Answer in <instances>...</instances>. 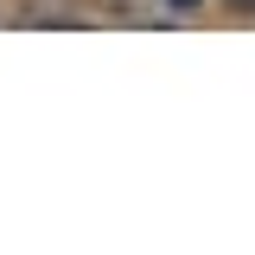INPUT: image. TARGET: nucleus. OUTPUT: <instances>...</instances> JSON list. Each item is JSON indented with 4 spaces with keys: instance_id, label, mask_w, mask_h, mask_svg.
Returning <instances> with one entry per match:
<instances>
[{
    "instance_id": "f257e3e1",
    "label": "nucleus",
    "mask_w": 255,
    "mask_h": 255,
    "mask_svg": "<svg viewBox=\"0 0 255 255\" xmlns=\"http://www.w3.org/2000/svg\"><path fill=\"white\" fill-rule=\"evenodd\" d=\"M236 6H255V0H236Z\"/></svg>"
}]
</instances>
